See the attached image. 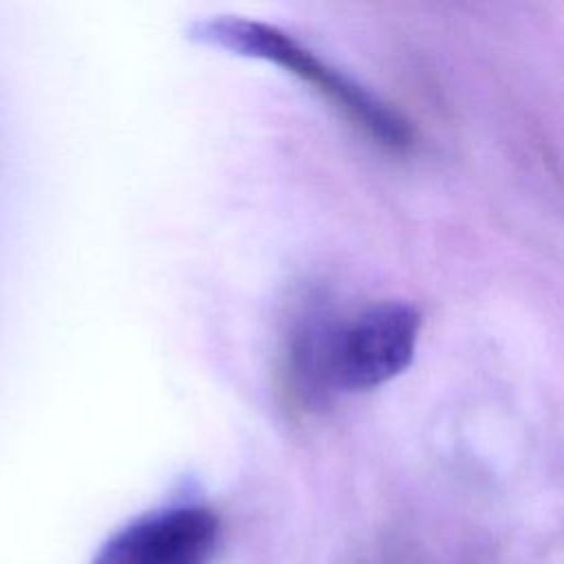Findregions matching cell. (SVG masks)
Masks as SVG:
<instances>
[{"instance_id": "obj_1", "label": "cell", "mask_w": 564, "mask_h": 564, "mask_svg": "<svg viewBox=\"0 0 564 564\" xmlns=\"http://www.w3.org/2000/svg\"><path fill=\"white\" fill-rule=\"evenodd\" d=\"M187 37L225 53L269 62L313 86L352 126L377 143L403 150L412 143L410 123L364 84L326 64L284 29L242 15H209L189 24Z\"/></svg>"}, {"instance_id": "obj_2", "label": "cell", "mask_w": 564, "mask_h": 564, "mask_svg": "<svg viewBox=\"0 0 564 564\" xmlns=\"http://www.w3.org/2000/svg\"><path fill=\"white\" fill-rule=\"evenodd\" d=\"M419 333L421 315L405 302H379L348 322H337L335 392H366L399 377L414 359Z\"/></svg>"}, {"instance_id": "obj_4", "label": "cell", "mask_w": 564, "mask_h": 564, "mask_svg": "<svg viewBox=\"0 0 564 564\" xmlns=\"http://www.w3.org/2000/svg\"><path fill=\"white\" fill-rule=\"evenodd\" d=\"M337 322L326 317L322 311H308L293 324L286 352L284 370L291 392L308 408H315L335 392L333 383V341Z\"/></svg>"}, {"instance_id": "obj_3", "label": "cell", "mask_w": 564, "mask_h": 564, "mask_svg": "<svg viewBox=\"0 0 564 564\" xmlns=\"http://www.w3.org/2000/svg\"><path fill=\"white\" fill-rule=\"evenodd\" d=\"M218 518L207 507L181 505L145 513L112 533L90 564H207Z\"/></svg>"}]
</instances>
